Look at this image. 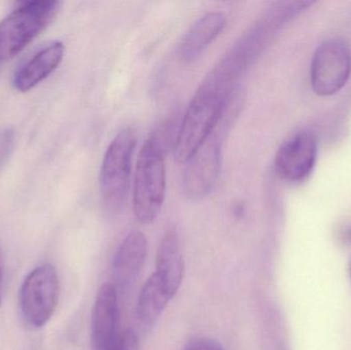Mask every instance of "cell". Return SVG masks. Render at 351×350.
<instances>
[{
	"label": "cell",
	"mask_w": 351,
	"mask_h": 350,
	"mask_svg": "<svg viewBox=\"0 0 351 350\" xmlns=\"http://www.w3.org/2000/svg\"><path fill=\"white\" fill-rule=\"evenodd\" d=\"M1 262H0V291H1ZM0 304H1V292H0Z\"/></svg>",
	"instance_id": "17"
},
{
	"label": "cell",
	"mask_w": 351,
	"mask_h": 350,
	"mask_svg": "<svg viewBox=\"0 0 351 350\" xmlns=\"http://www.w3.org/2000/svg\"><path fill=\"white\" fill-rule=\"evenodd\" d=\"M317 154V139L313 134L300 132L284 142L278 150L276 171L286 180H304L315 166Z\"/></svg>",
	"instance_id": "8"
},
{
	"label": "cell",
	"mask_w": 351,
	"mask_h": 350,
	"mask_svg": "<svg viewBox=\"0 0 351 350\" xmlns=\"http://www.w3.org/2000/svg\"><path fill=\"white\" fill-rule=\"evenodd\" d=\"M136 143L137 137L134 129H123L115 136L103 158L101 195L105 210L110 215L121 213L127 201Z\"/></svg>",
	"instance_id": "3"
},
{
	"label": "cell",
	"mask_w": 351,
	"mask_h": 350,
	"mask_svg": "<svg viewBox=\"0 0 351 350\" xmlns=\"http://www.w3.org/2000/svg\"><path fill=\"white\" fill-rule=\"evenodd\" d=\"M59 1L25 2L0 23V59L10 60L40 34L57 16Z\"/></svg>",
	"instance_id": "4"
},
{
	"label": "cell",
	"mask_w": 351,
	"mask_h": 350,
	"mask_svg": "<svg viewBox=\"0 0 351 350\" xmlns=\"http://www.w3.org/2000/svg\"><path fill=\"white\" fill-rule=\"evenodd\" d=\"M184 271L185 266L179 234L176 228H169L158 246L154 273L162 279L172 298L181 287Z\"/></svg>",
	"instance_id": "11"
},
{
	"label": "cell",
	"mask_w": 351,
	"mask_h": 350,
	"mask_svg": "<svg viewBox=\"0 0 351 350\" xmlns=\"http://www.w3.org/2000/svg\"><path fill=\"white\" fill-rule=\"evenodd\" d=\"M65 47L60 41L37 51L14 76V86L20 92H27L53 73L63 60Z\"/></svg>",
	"instance_id": "13"
},
{
	"label": "cell",
	"mask_w": 351,
	"mask_h": 350,
	"mask_svg": "<svg viewBox=\"0 0 351 350\" xmlns=\"http://www.w3.org/2000/svg\"><path fill=\"white\" fill-rule=\"evenodd\" d=\"M225 135L214 129L185 162L183 189L186 197L200 199L212 191L220 175Z\"/></svg>",
	"instance_id": "7"
},
{
	"label": "cell",
	"mask_w": 351,
	"mask_h": 350,
	"mask_svg": "<svg viewBox=\"0 0 351 350\" xmlns=\"http://www.w3.org/2000/svg\"><path fill=\"white\" fill-rule=\"evenodd\" d=\"M225 26L226 16L223 12H208L198 18L186 33L180 45L182 61L191 63L197 60L206 47L222 32Z\"/></svg>",
	"instance_id": "12"
},
{
	"label": "cell",
	"mask_w": 351,
	"mask_h": 350,
	"mask_svg": "<svg viewBox=\"0 0 351 350\" xmlns=\"http://www.w3.org/2000/svg\"><path fill=\"white\" fill-rule=\"evenodd\" d=\"M184 350H224V349L212 339L198 338L190 341Z\"/></svg>",
	"instance_id": "15"
},
{
	"label": "cell",
	"mask_w": 351,
	"mask_h": 350,
	"mask_svg": "<svg viewBox=\"0 0 351 350\" xmlns=\"http://www.w3.org/2000/svg\"><path fill=\"white\" fill-rule=\"evenodd\" d=\"M14 133L10 129L0 132V164L5 160L12 147Z\"/></svg>",
	"instance_id": "16"
},
{
	"label": "cell",
	"mask_w": 351,
	"mask_h": 350,
	"mask_svg": "<svg viewBox=\"0 0 351 350\" xmlns=\"http://www.w3.org/2000/svg\"><path fill=\"white\" fill-rule=\"evenodd\" d=\"M174 133L173 123L162 125L150 136L138 156L133 201L140 223H152L162 211L167 188L166 153Z\"/></svg>",
	"instance_id": "1"
},
{
	"label": "cell",
	"mask_w": 351,
	"mask_h": 350,
	"mask_svg": "<svg viewBox=\"0 0 351 350\" xmlns=\"http://www.w3.org/2000/svg\"><path fill=\"white\" fill-rule=\"evenodd\" d=\"M232 92H226L208 77L204 78L178 127L174 142L177 162L185 164L212 133L221 109Z\"/></svg>",
	"instance_id": "2"
},
{
	"label": "cell",
	"mask_w": 351,
	"mask_h": 350,
	"mask_svg": "<svg viewBox=\"0 0 351 350\" xmlns=\"http://www.w3.org/2000/svg\"><path fill=\"white\" fill-rule=\"evenodd\" d=\"M148 253V242L139 230L130 232L117 249L112 265L113 284L117 291H123L139 275Z\"/></svg>",
	"instance_id": "10"
},
{
	"label": "cell",
	"mask_w": 351,
	"mask_h": 350,
	"mask_svg": "<svg viewBox=\"0 0 351 350\" xmlns=\"http://www.w3.org/2000/svg\"><path fill=\"white\" fill-rule=\"evenodd\" d=\"M351 74V49L342 39L322 43L311 62V82L313 92L329 97L339 92Z\"/></svg>",
	"instance_id": "6"
},
{
	"label": "cell",
	"mask_w": 351,
	"mask_h": 350,
	"mask_svg": "<svg viewBox=\"0 0 351 350\" xmlns=\"http://www.w3.org/2000/svg\"><path fill=\"white\" fill-rule=\"evenodd\" d=\"M59 293V277L53 265H41L31 271L20 291V310L25 323L33 329L45 326L55 312Z\"/></svg>",
	"instance_id": "5"
},
{
	"label": "cell",
	"mask_w": 351,
	"mask_h": 350,
	"mask_svg": "<svg viewBox=\"0 0 351 350\" xmlns=\"http://www.w3.org/2000/svg\"><path fill=\"white\" fill-rule=\"evenodd\" d=\"M117 293L112 284H106L97 294L92 314L93 350H117L119 347Z\"/></svg>",
	"instance_id": "9"
},
{
	"label": "cell",
	"mask_w": 351,
	"mask_h": 350,
	"mask_svg": "<svg viewBox=\"0 0 351 350\" xmlns=\"http://www.w3.org/2000/svg\"><path fill=\"white\" fill-rule=\"evenodd\" d=\"M172 299L162 279L156 273L150 275L138 297L136 314L140 326L144 329L152 328Z\"/></svg>",
	"instance_id": "14"
}]
</instances>
